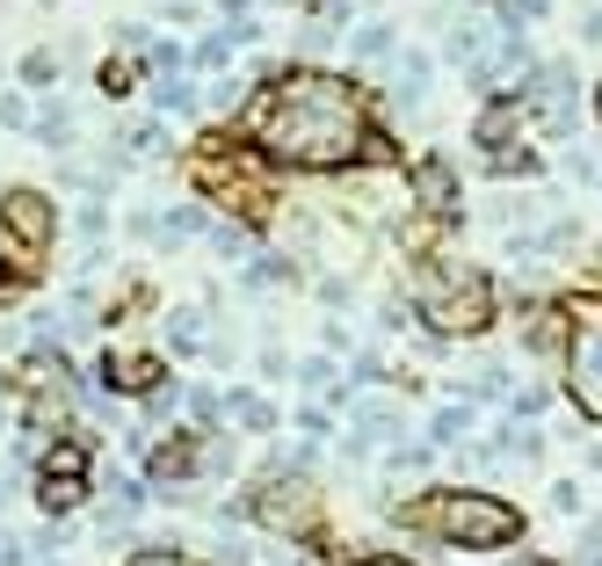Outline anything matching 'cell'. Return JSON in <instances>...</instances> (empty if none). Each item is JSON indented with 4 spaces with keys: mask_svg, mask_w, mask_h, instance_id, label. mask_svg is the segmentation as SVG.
<instances>
[{
    "mask_svg": "<svg viewBox=\"0 0 602 566\" xmlns=\"http://www.w3.org/2000/svg\"><path fill=\"white\" fill-rule=\"evenodd\" d=\"M595 109H602V95H595Z\"/></svg>",
    "mask_w": 602,
    "mask_h": 566,
    "instance_id": "83f0119b",
    "label": "cell"
},
{
    "mask_svg": "<svg viewBox=\"0 0 602 566\" xmlns=\"http://www.w3.org/2000/svg\"><path fill=\"white\" fill-rule=\"evenodd\" d=\"M153 472H160V480H190V472H204V458H196V436H168V444L153 450Z\"/></svg>",
    "mask_w": 602,
    "mask_h": 566,
    "instance_id": "9c48e42d",
    "label": "cell"
},
{
    "mask_svg": "<svg viewBox=\"0 0 602 566\" xmlns=\"http://www.w3.org/2000/svg\"><path fill=\"white\" fill-rule=\"evenodd\" d=\"M0 566H22V545H15L8 531H0Z\"/></svg>",
    "mask_w": 602,
    "mask_h": 566,
    "instance_id": "603a6c76",
    "label": "cell"
},
{
    "mask_svg": "<svg viewBox=\"0 0 602 566\" xmlns=\"http://www.w3.org/2000/svg\"><path fill=\"white\" fill-rule=\"evenodd\" d=\"M567 393L588 421H602V298H581L567 320Z\"/></svg>",
    "mask_w": 602,
    "mask_h": 566,
    "instance_id": "277c9868",
    "label": "cell"
},
{
    "mask_svg": "<svg viewBox=\"0 0 602 566\" xmlns=\"http://www.w3.org/2000/svg\"><path fill=\"white\" fill-rule=\"evenodd\" d=\"M363 566H407V559H363Z\"/></svg>",
    "mask_w": 602,
    "mask_h": 566,
    "instance_id": "d4e9b609",
    "label": "cell"
},
{
    "mask_svg": "<svg viewBox=\"0 0 602 566\" xmlns=\"http://www.w3.org/2000/svg\"><path fill=\"white\" fill-rule=\"evenodd\" d=\"M551 509H567V515H573V509H581V487L559 480V487H551Z\"/></svg>",
    "mask_w": 602,
    "mask_h": 566,
    "instance_id": "44dd1931",
    "label": "cell"
},
{
    "mask_svg": "<svg viewBox=\"0 0 602 566\" xmlns=\"http://www.w3.org/2000/svg\"><path fill=\"white\" fill-rule=\"evenodd\" d=\"M421 523H429L443 545H465V552H494V545H508V537L523 531V515L508 509V501L472 494V487H443V494H429Z\"/></svg>",
    "mask_w": 602,
    "mask_h": 566,
    "instance_id": "7a4b0ae2",
    "label": "cell"
},
{
    "mask_svg": "<svg viewBox=\"0 0 602 566\" xmlns=\"http://www.w3.org/2000/svg\"><path fill=\"white\" fill-rule=\"evenodd\" d=\"M52 73H58V58H52V52H30V66H22V81H36V87H44Z\"/></svg>",
    "mask_w": 602,
    "mask_h": 566,
    "instance_id": "d6986e66",
    "label": "cell"
},
{
    "mask_svg": "<svg viewBox=\"0 0 602 566\" xmlns=\"http://www.w3.org/2000/svg\"><path fill=\"white\" fill-rule=\"evenodd\" d=\"M153 103L168 109V117H190V109H196V81H160Z\"/></svg>",
    "mask_w": 602,
    "mask_h": 566,
    "instance_id": "7c38bea8",
    "label": "cell"
},
{
    "mask_svg": "<svg viewBox=\"0 0 602 566\" xmlns=\"http://www.w3.org/2000/svg\"><path fill=\"white\" fill-rule=\"evenodd\" d=\"M255 515L261 531H312V494L305 487H291V480H261L247 501H225V515Z\"/></svg>",
    "mask_w": 602,
    "mask_h": 566,
    "instance_id": "5b68a950",
    "label": "cell"
},
{
    "mask_svg": "<svg viewBox=\"0 0 602 566\" xmlns=\"http://www.w3.org/2000/svg\"><path fill=\"white\" fill-rule=\"evenodd\" d=\"M36 131H44V146H66V138H73V117H66V109H52V117L36 124Z\"/></svg>",
    "mask_w": 602,
    "mask_h": 566,
    "instance_id": "ac0fdd59",
    "label": "cell"
},
{
    "mask_svg": "<svg viewBox=\"0 0 602 566\" xmlns=\"http://www.w3.org/2000/svg\"><path fill=\"white\" fill-rule=\"evenodd\" d=\"M22 261H30V247H15V233H8V218H0V298H8L22 276H30Z\"/></svg>",
    "mask_w": 602,
    "mask_h": 566,
    "instance_id": "8fae6325",
    "label": "cell"
},
{
    "mask_svg": "<svg viewBox=\"0 0 602 566\" xmlns=\"http://www.w3.org/2000/svg\"><path fill=\"white\" fill-rule=\"evenodd\" d=\"M0 218H8V233H15L30 255H44V241H52V204L44 196H30V189H15L8 204H0Z\"/></svg>",
    "mask_w": 602,
    "mask_h": 566,
    "instance_id": "8992f818",
    "label": "cell"
},
{
    "mask_svg": "<svg viewBox=\"0 0 602 566\" xmlns=\"http://www.w3.org/2000/svg\"><path fill=\"white\" fill-rule=\"evenodd\" d=\"M131 566H190V559H174V552H138Z\"/></svg>",
    "mask_w": 602,
    "mask_h": 566,
    "instance_id": "7402d4cb",
    "label": "cell"
},
{
    "mask_svg": "<svg viewBox=\"0 0 602 566\" xmlns=\"http://www.w3.org/2000/svg\"><path fill=\"white\" fill-rule=\"evenodd\" d=\"M233 414H240V429H269V421H276L269 399H233Z\"/></svg>",
    "mask_w": 602,
    "mask_h": 566,
    "instance_id": "2e32d148",
    "label": "cell"
},
{
    "mask_svg": "<svg viewBox=\"0 0 602 566\" xmlns=\"http://www.w3.org/2000/svg\"><path fill=\"white\" fill-rule=\"evenodd\" d=\"M413 196L429 204V218H458V189H450L443 160H421V168H413Z\"/></svg>",
    "mask_w": 602,
    "mask_h": 566,
    "instance_id": "52a82bcc",
    "label": "cell"
},
{
    "mask_svg": "<svg viewBox=\"0 0 602 566\" xmlns=\"http://www.w3.org/2000/svg\"><path fill=\"white\" fill-rule=\"evenodd\" d=\"M103 371H109V385L123 377V393H160V363L153 356H109Z\"/></svg>",
    "mask_w": 602,
    "mask_h": 566,
    "instance_id": "30bf717a",
    "label": "cell"
},
{
    "mask_svg": "<svg viewBox=\"0 0 602 566\" xmlns=\"http://www.w3.org/2000/svg\"><path fill=\"white\" fill-rule=\"evenodd\" d=\"M465 429H472V407H443V414L429 421V436H436V444H458Z\"/></svg>",
    "mask_w": 602,
    "mask_h": 566,
    "instance_id": "5bb4252c",
    "label": "cell"
},
{
    "mask_svg": "<svg viewBox=\"0 0 602 566\" xmlns=\"http://www.w3.org/2000/svg\"><path fill=\"white\" fill-rule=\"evenodd\" d=\"M168 233H204V211H196V204H182V211L168 218Z\"/></svg>",
    "mask_w": 602,
    "mask_h": 566,
    "instance_id": "ffe728a7",
    "label": "cell"
},
{
    "mask_svg": "<svg viewBox=\"0 0 602 566\" xmlns=\"http://www.w3.org/2000/svg\"><path fill=\"white\" fill-rule=\"evenodd\" d=\"M348 52H356V58H385V52H393V30H385V22H363Z\"/></svg>",
    "mask_w": 602,
    "mask_h": 566,
    "instance_id": "4fadbf2b",
    "label": "cell"
},
{
    "mask_svg": "<svg viewBox=\"0 0 602 566\" xmlns=\"http://www.w3.org/2000/svg\"><path fill=\"white\" fill-rule=\"evenodd\" d=\"M581 566H602V552H595V559H581Z\"/></svg>",
    "mask_w": 602,
    "mask_h": 566,
    "instance_id": "484cf974",
    "label": "cell"
},
{
    "mask_svg": "<svg viewBox=\"0 0 602 566\" xmlns=\"http://www.w3.org/2000/svg\"><path fill=\"white\" fill-rule=\"evenodd\" d=\"M36 501L52 515H66V509H80L87 501V487H80V472H58V464H44V480H36Z\"/></svg>",
    "mask_w": 602,
    "mask_h": 566,
    "instance_id": "ba28073f",
    "label": "cell"
},
{
    "mask_svg": "<svg viewBox=\"0 0 602 566\" xmlns=\"http://www.w3.org/2000/svg\"><path fill=\"white\" fill-rule=\"evenodd\" d=\"M196 327H204V312H174V349H182V356H196V349H204V334H196Z\"/></svg>",
    "mask_w": 602,
    "mask_h": 566,
    "instance_id": "9a60e30c",
    "label": "cell"
},
{
    "mask_svg": "<svg viewBox=\"0 0 602 566\" xmlns=\"http://www.w3.org/2000/svg\"><path fill=\"white\" fill-rule=\"evenodd\" d=\"M225 8H247V0H225Z\"/></svg>",
    "mask_w": 602,
    "mask_h": 566,
    "instance_id": "4316f807",
    "label": "cell"
},
{
    "mask_svg": "<svg viewBox=\"0 0 602 566\" xmlns=\"http://www.w3.org/2000/svg\"><path fill=\"white\" fill-rule=\"evenodd\" d=\"M421 320L436 334H480L486 327V284L472 269H429L421 276Z\"/></svg>",
    "mask_w": 602,
    "mask_h": 566,
    "instance_id": "3957f363",
    "label": "cell"
},
{
    "mask_svg": "<svg viewBox=\"0 0 602 566\" xmlns=\"http://www.w3.org/2000/svg\"><path fill=\"white\" fill-rule=\"evenodd\" d=\"M261 146L291 168H342L363 153V103L342 73L298 66L269 87V109H261Z\"/></svg>",
    "mask_w": 602,
    "mask_h": 566,
    "instance_id": "6da1fadb",
    "label": "cell"
},
{
    "mask_svg": "<svg viewBox=\"0 0 602 566\" xmlns=\"http://www.w3.org/2000/svg\"><path fill=\"white\" fill-rule=\"evenodd\" d=\"M131 81H138V73L123 66V58H109V66H103V95H131Z\"/></svg>",
    "mask_w": 602,
    "mask_h": 566,
    "instance_id": "e0dca14e",
    "label": "cell"
},
{
    "mask_svg": "<svg viewBox=\"0 0 602 566\" xmlns=\"http://www.w3.org/2000/svg\"><path fill=\"white\" fill-rule=\"evenodd\" d=\"M588 44H602V8H595V15H588Z\"/></svg>",
    "mask_w": 602,
    "mask_h": 566,
    "instance_id": "cb8c5ba5",
    "label": "cell"
}]
</instances>
